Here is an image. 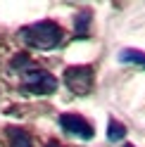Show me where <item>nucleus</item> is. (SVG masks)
<instances>
[{"label": "nucleus", "instance_id": "1", "mask_svg": "<svg viewBox=\"0 0 145 147\" xmlns=\"http://www.w3.org/2000/svg\"><path fill=\"white\" fill-rule=\"evenodd\" d=\"M19 38L29 45L33 50H55L62 45L64 40V31H62V26L45 19V22H36V24H26L19 29Z\"/></svg>", "mask_w": 145, "mask_h": 147}, {"label": "nucleus", "instance_id": "8", "mask_svg": "<svg viewBox=\"0 0 145 147\" xmlns=\"http://www.w3.org/2000/svg\"><path fill=\"white\" fill-rule=\"evenodd\" d=\"M124 135H126V126L121 121H117L114 116H110V121H107V140L119 142V140H124Z\"/></svg>", "mask_w": 145, "mask_h": 147}, {"label": "nucleus", "instance_id": "7", "mask_svg": "<svg viewBox=\"0 0 145 147\" xmlns=\"http://www.w3.org/2000/svg\"><path fill=\"white\" fill-rule=\"evenodd\" d=\"M90 29V10H81L74 19V33L76 38H86V33Z\"/></svg>", "mask_w": 145, "mask_h": 147}, {"label": "nucleus", "instance_id": "4", "mask_svg": "<svg viewBox=\"0 0 145 147\" xmlns=\"http://www.w3.org/2000/svg\"><path fill=\"white\" fill-rule=\"evenodd\" d=\"M60 126H62V131H64L67 135L76 138V140L88 142V140H93V138H95L93 123H90L88 119H83L81 114H71V112L60 114Z\"/></svg>", "mask_w": 145, "mask_h": 147}, {"label": "nucleus", "instance_id": "10", "mask_svg": "<svg viewBox=\"0 0 145 147\" xmlns=\"http://www.w3.org/2000/svg\"><path fill=\"white\" fill-rule=\"evenodd\" d=\"M45 147H62V145H60L57 140H50V142H48V145H45Z\"/></svg>", "mask_w": 145, "mask_h": 147}, {"label": "nucleus", "instance_id": "9", "mask_svg": "<svg viewBox=\"0 0 145 147\" xmlns=\"http://www.w3.org/2000/svg\"><path fill=\"white\" fill-rule=\"evenodd\" d=\"M10 67H12L14 71H22V74H26V71L31 69V59L26 57L24 52H19V55H14V57H12V62H10Z\"/></svg>", "mask_w": 145, "mask_h": 147}, {"label": "nucleus", "instance_id": "6", "mask_svg": "<svg viewBox=\"0 0 145 147\" xmlns=\"http://www.w3.org/2000/svg\"><path fill=\"white\" fill-rule=\"evenodd\" d=\"M119 62L121 64H136V67L145 69V52L136 50V48H124V50H119Z\"/></svg>", "mask_w": 145, "mask_h": 147}, {"label": "nucleus", "instance_id": "2", "mask_svg": "<svg viewBox=\"0 0 145 147\" xmlns=\"http://www.w3.org/2000/svg\"><path fill=\"white\" fill-rule=\"evenodd\" d=\"M22 93L24 95H52L57 90V78L52 76L50 71H45V69H29L26 74H22Z\"/></svg>", "mask_w": 145, "mask_h": 147}, {"label": "nucleus", "instance_id": "5", "mask_svg": "<svg viewBox=\"0 0 145 147\" xmlns=\"http://www.w3.org/2000/svg\"><path fill=\"white\" fill-rule=\"evenodd\" d=\"M7 140H10V147H33V140L31 135L24 131V128H7Z\"/></svg>", "mask_w": 145, "mask_h": 147}, {"label": "nucleus", "instance_id": "11", "mask_svg": "<svg viewBox=\"0 0 145 147\" xmlns=\"http://www.w3.org/2000/svg\"><path fill=\"white\" fill-rule=\"evenodd\" d=\"M124 147H136V145H124Z\"/></svg>", "mask_w": 145, "mask_h": 147}, {"label": "nucleus", "instance_id": "3", "mask_svg": "<svg viewBox=\"0 0 145 147\" xmlns=\"http://www.w3.org/2000/svg\"><path fill=\"white\" fill-rule=\"evenodd\" d=\"M64 86L69 88V93H74L79 97L88 95L93 90L95 83V76H93V69L88 64H74V67H67L64 69Z\"/></svg>", "mask_w": 145, "mask_h": 147}]
</instances>
